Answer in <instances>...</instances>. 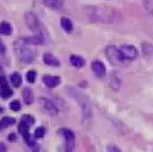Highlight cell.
<instances>
[{"mask_svg":"<svg viewBox=\"0 0 153 152\" xmlns=\"http://www.w3.org/2000/svg\"><path fill=\"white\" fill-rule=\"evenodd\" d=\"M87 14L88 17L91 21L95 22H105V23H110V22H115L117 21V16H119L120 14H118L114 9H110V8H105V7H88L87 8Z\"/></svg>","mask_w":153,"mask_h":152,"instance_id":"1","label":"cell"},{"mask_svg":"<svg viewBox=\"0 0 153 152\" xmlns=\"http://www.w3.org/2000/svg\"><path fill=\"white\" fill-rule=\"evenodd\" d=\"M68 93L80 104L81 111H82L83 120L89 119L90 117H91V108H90V103H89L88 97L86 95H83L81 92H79V90H76V88H73V87H69Z\"/></svg>","mask_w":153,"mask_h":152,"instance_id":"2","label":"cell"},{"mask_svg":"<svg viewBox=\"0 0 153 152\" xmlns=\"http://www.w3.org/2000/svg\"><path fill=\"white\" fill-rule=\"evenodd\" d=\"M15 51H16V54L19 58L24 62V63H31L34 60V51H31L29 47H27V42L25 40L23 41H17L15 44Z\"/></svg>","mask_w":153,"mask_h":152,"instance_id":"3","label":"cell"},{"mask_svg":"<svg viewBox=\"0 0 153 152\" xmlns=\"http://www.w3.org/2000/svg\"><path fill=\"white\" fill-rule=\"evenodd\" d=\"M105 56L108 57L110 63L113 65H123L126 62H128L126 57L123 56L121 49L115 46H112V45L105 48Z\"/></svg>","mask_w":153,"mask_h":152,"instance_id":"4","label":"cell"},{"mask_svg":"<svg viewBox=\"0 0 153 152\" xmlns=\"http://www.w3.org/2000/svg\"><path fill=\"white\" fill-rule=\"evenodd\" d=\"M59 133L62 134V136L65 139V149L68 151H72L74 149V143H76V136L72 130L70 129H66V128H63L59 130Z\"/></svg>","mask_w":153,"mask_h":152,"instance_id":"5","label":"cell"},{"mask_svg":"<svg viewBox=\"0 0 153 152\" xmlns=\"http://www.w3.org/2000/svg\"><path fill=\"white\" fill-rule=\"evenodd\" d=\"M25 21L27 26L36 32L38 36H41V32H40V29H41V23L39 22V19L36 17V15L32 13H27L25 15Z\"/></svg>","mask_w":153,"mask_h":152,"instance_id":"6","label":"cell"},{"mask_svg":"<svg viewBox=\"0 0 153 152\" xmlns=\"http://www.w3.org/2000/svg\"><path fill=\"white\" fill-rule=\"evenodd\" d=\"M120 49H121L123 56L126 57V60L128 62L129 61H134L138 57V51L133 45H122L120 47Z\"/></svg>","mask_w":153,"mask_h":152,"instance_id":"7","label":"cell"},{"mask_svg":"<svg viewBox=\"0 0 153 152\" xmlns=\"http://www.w3.org/2000/svg\"><path fill=\"white\" fill-rule=\"evenodd\" d=\"M12 94H13V92H12V89L9 88L6 78L5 77H0V96L6 100L8 97H10Z\"/></svg>","mask_w":153,"mask_h":152,"instance_id":"8","label":"cell"},{"mask_svg":"<svg viewBox=\"0 0 153 152\" xmlns=\"http://www.w3.org/2000/svg\"><path fill=\"white\" fill-rule=\"evenodd\" d=\"M91 70L95 73V76H97L98 78H103V77L105 76V72H106L105 65L101 61H94L91 63Z\"/></svg>","mask_w":153,"mask_h":152,"instance_id":"9","label":"cell"},{"mask_svg":"<svg viewBox=\"0 0 153 152\" xmlns=\"http://www.w3.org/2000/svg\"><path fill=\"white\" fill-rule=\"evenodd\" d=\"M42 80H44V83H45L46 86L49 87V88L56 87L58 83H61L59 77H55V76H45Z\"/></svg>","mask_w":153,"mask_h":152,"instance_id":"10","label":"cell"},{"mask_svg":"<svg viewBox=\"0 0 153 152\" xmlns=\"http://www.w3.org/2000/svg\"><path fill=\"white\" fill-rule=\"evenodd\" d=\"M29 125L25 124V122H23V121H21V124H19V132L22 134V136L24 137L26 142H29V144H32V142L30 141V133H29Z\"/></svg>","mask_w":153,"mask_h":152,"instance_id":"11","label":"cell"},{"mask_svg":"<svg viewBox=\"0 0 153 152\" xmlns=\"http://www.w3.org/2000/svg\"><path fill=\"white\" fill-rule=\"evenodd\" d=\"M42 2L51 9H61L63 6L62 0H42Z\"/></svg>","mask_w":153,"mask_h":152,"instance_id":"12","label":"cell"},{"mask_svg":"<svg viewBox=\"0 0 153 152\" xmlns=\"http://www.w3.org/2000/svg\"><path fill=\"white\" fill-rule=\"evenodd\" d=\"M44 62H45L47 65H51V66H59V61L58 58L51 55V54H45L44 56Z\"/></svg>","mask_w":153,"mask_h":152,"instance_id":"13","label":"cell"},{"mask_svg":"<svg viewBox=\"0 0 153 152\" xmlns=\"http://www.w3.org/2000/svg\"><path fill=\"white\" fill-rule=\"evenodd\" d=\"M70 62L76 68H82L83 65H85V60H83L82 57L78 56V55H72L70 57Z\"/></svg>","mask_w":153,"mask_h":152,"instance_id":"14","label":"cell"},{"mask_svg":"<svg viewBox=\"0 0 153 152\" xmlns=\"http://www.w3.org/2000/svg\"><path fill=\"white\" fill-rule=\"evenodd\" d=\"M44 107H45L46 110L51 114H53V115L57 113V107H56L51 101H49V100H44Z\"/></svg>","mask_w":153,"mask_h":152,"instance_id":"15","label":"cell"},{"mask_svg":"<svg viewBox=\"0 0 153 152\" xmlns=\"http://www.w3.org/2000/svg\"><path fill=\"white\" fill-rule=\"evenodd\" d=\"M23 100L26 104H32L33 103V92L30 88H24L23 90Z\"/></svg>","mask_w":153,"mask_h":152,"instance_id":"16","label":"cell"},{"mask_svg":"<svg viewBox=\"0 0 153 152\" xmlns=\"http://www.w3.org/2000/svg\"><path fill=\"white\" fill-rule=\"evenodd\" d=\"M142 51H143V54L146 57H152L153 56V46L149 42H143L142 45Z\"/></svg>","mask_w":153,"mask_h":152,"instance_id":"17","label":"cell"},{"mask_svg":"<svg viewBox=\"0 0 153 152\" xmlns=\"http://www.w3.org/2000/svg\"><path fill=\"white\" fill-rule=\"evenodd\" d=\"M0 33L4 36H9L12 33V26L8 22H2L0 24Z\"/></svg>","mask_w":153,"mask_h":152,"instance_id":"18","label":"cell"},{"mask_svg":"<svg viewBox=\"0 0 153 152\" xmlns=\"http://www.w3.org/2000/svg\"><path fill=\"white\" fill-rule=\"evenodd\" d=\"M61 25H62V28L65 31L68 32H71L72 29H73V24H72L71 19H69L68 17H63V19H61Z\"/></svg>","mask_w":153,"mask_h":152,"instance_id":"19","label":"cell"},{"mask_svg":"<svg viewBox=\"0 0 153 152\" xmlns=\"http://www.w3.org/2000/svg\"><path fill=\"white\" fill-rule=\"evenodd\" d=\"M15 124V119L14 118H10V117H4L1 120H0V127H4V128H7V127L12 126Z\"/></svg>","mask_w":153,"mask_h":152,"instance_id":"20","label":"cell"},{"mask_svg":"<svg viewBox=\"0 0 153 152\" xmlns=\"http://www.w3.org/2000/svg\"><path fill=\"white\" fill-rule=\"evenodd\" d=\"M10 81L13 83V86L15 87H19L21 86V83H22V77L19 76V73H13L12 76H10Z\"/></svg>","mask_w":153,"mask_h":152,"instance_id":"21","label":"cell"},{"mask_svg":"<svg viewBox=\"0 0 153 152\" xmlns=\"http://www.w3.org/2000/svg\"><path fill=\"white\" fill-rule=\"evenodd\" d=\"M143 7L147 13L153 16V0H143Z\"/></svg>","mask_w":153,"mask_h":152,"instance_id":"22","label":"cell"},{"mask_svg":"<svg viewBox=\"0 0 153 152\" xmlns=\"http://www.w3.org/2000/svg\"><path fill=\"white\" fill-rule=\"evenodd\" d=\"M120 86H121V80L117 76L114 77V75H113L112 76V80H111V87H112V89L113 90H119Z\"/></svg>","mask_w":153,"mask_h":152,"instance_id":"23","label":"cell"},{"mask_svg":"<svg viewBox=\"0 0 153 152\" xmlns=\"http://www.w3.org/2000/svg\"><path fill=\"white\" fill-rule=\"evenodd\" d=\"M36 77H37L36 71H29V72L26 73V79H27L29 83H31L36 81Z\"/></svg>","mask_w":153,"mask_h":152,"instance_id":"24","label":"cell"},{"mask_svg":"<svg viewBox=\"0 0 153 152\" xmlns=\"http://www.w3.org/2000/svg\"><path fill=\"white\" fill-rule=\"evenodd\" d=\"M44 135H45V128L44 127H38L34 132V136L37 139H41V137H44Z\"/></svg>","mask_w":153,"mask_h":152,"instance_id":"25","label":"cell"},{"mask_svg":"<svg viewBox=\"0 0 153 152\" xmlns=\"http://www.w3.org/2000/svg\"><path fill=\"white\" fill-rule=\"evenodd\" d=\"M22 121H23V122H25V124H27L29 126H30V125H33V124H34V119L32 118L31 115H29V114H25V115L23 117Z\"/></svg>","mask_w":153,"mask_h":152,"instance_id":"26","label":"cell"},{"mask_svg":"<svg viewBox=\"0 0 153 152\" xmlns=\"http://www.w3.org/2000/svg\"><path fill=\"white\" fill-rule=\"evenodd\" d=\"M10 109L13 110V111H19V109H21V103L19 101H13L10 103Z\"/></svg>","mask_w":153,"mask_h":152,"instance_id":"27","label":"cell"},{"mask_svg":"<svg viewBox=\"0 0 153 152\" xmlns=\"http://www.w3.org/2000/svg\"><path fill=\"white\" fill-rule=\"evenodd\" d=\"M5 46L1 44V41H0V54H5Z\"/></svg>","mask_w":153,"mask_h":152,"instance_id":"28","label":"cell"},{"mask_svg":"<svg viewBox=\"0 0 153 152\" xmlns=\"http://www.w3.org/2000/svg\"><path fill=\"white\" fill-rule=\"evenodd\" d=\"M108 150H114V151H120L118 148H115V146H108Z\"/></svg>","mask_w":153,"mask_h":152,"instance_id":"29","label":"cell"}]
</instances>
